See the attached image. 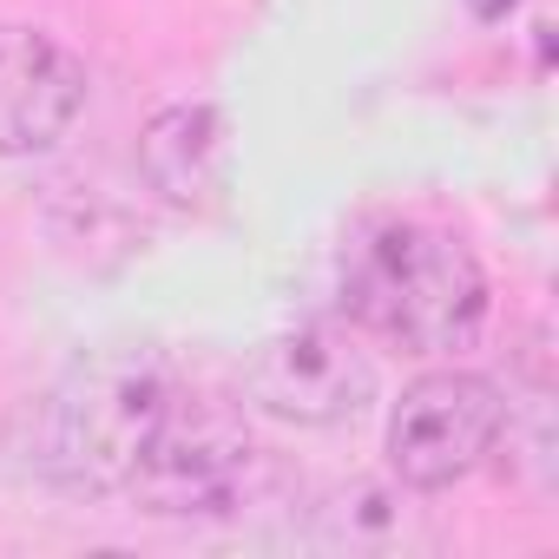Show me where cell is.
I'll list each match as a JSON object with an SVG mask.
<instances>
[{"instance_id":"1","label":"cell","mask_w":559,"mask_h":559,"mask_svg":"<svg viewBox=\"0 0 559 559\" xmlns=\"http://www.w3.org/2000/svg\"><path fill=\"white\" fill-rule=\"evenodd\" d=\"M343 310L408 356H454L487 323V270L454 230L389 217L343 263Z\"/></svg>"},{"instance_id":"2","label":"cell","mask_w":559,"mask_h":559,"mask_svg":"<svg viewBox=\"0 0 559 559\" xmlns=\"http://www.w3.org/2000/svg\"><path fill=\"white\" fill-rule=\"evenodd\" d=\"M178 395H185L178 369L158 349H99V356L73 362L67 382L40 408L47 480L67 493H86V500L126 493Z\"/></svg>"},{"instance_id":"3","label":"cell","mask_w":559,"mask_h":559,"mask_svg":"<svg viewBox=\"0 0 559 559\" xmlns=\"http://www.w3.org/2000/svg\"><path fill=\"white\" fill-rule=\"evenodd\" d=\"M263 474L270 461L243 415H230L211 395H178L126 500L152 520H230L263 493Z\"/></svg>"},{"instance_id":"4","label":"cell","mask_w":559,"mask_h":559,"mask_svg":"<svg viewBox=\"0 0 559 559\" xmlns=\"http://www.w3.org/2000/svg\"><path fill=\"white\" fill-rule=\"evenodd\" d=\"M507 435V395L500 382L474 369H435L402 389L389 415V467L408 493H441L487 467V454Z\"/></svg>"},{"instance_id":"5","label":"cell","mask_w":559,"mask_h":559,"mask_svg":"<svg viewBox=\"0 0 559 559\" xmlns=\"http://www.w3.org/2000/svg\"><path fill=\"white\" fill-rule=\"evenodd\" d=\"M243 395L250 408L290 421V428H343L376 402V362L343 330L304 323V330H284L250 349Z\"/></svg>"},{"instance_id":"6","label":"cell","mask_w":559,"mask_h":559,"mask_svg":"<svg viewBox=\"0 0 559 559\" xmlns=\"http://www.w3.org/2000/svg\"><path fill=\"white\" fill-rule=\"evenodd\" d=\"M86 112V67L40 27H0V158L53 152Z\"/></svg>"},{"instance_id":"7","label":"cell","mask_w":559,"mask_h":559,"mask_svg":"<svg viewBox=\"0 0 559 559\" xmlns=\"http://www.w3.org/2000/svg\"><path fill=\"white\" fill-rule=\"evenodd\" d=\"M139 171L178 211L211 204L224 191V112L211 99L158 106L145 119V132H139Z\"/></svg>"},{"instance_id":"8","label":"cell","mask_w":559,"mask_h":559,"mask_svg":"<svg viewBox=\"0 0 559 559\" xmlns=\"http://www.w3.org/2000/svg\"><path fill=\"white\" fill-rule=\"evenodd\" d=\"M323 520H330V539L336 546H395L408 533V500L395 487L362 480L356 493H336L323 507Z\"/></svg>"},{"instance_id":"9","label":"cell","mask_w":559,"mask_h":559,"mask_svg":"<svg viewBox=\"0 0 559 559\" xmlns=\"http://www.w3.org/2000/svg\"><path fill=\"white\" fill-rule=\"evenodd\" d=\"M467 8H474V21H507L520 0H467Z\"/></svg>"}]
</instances>
